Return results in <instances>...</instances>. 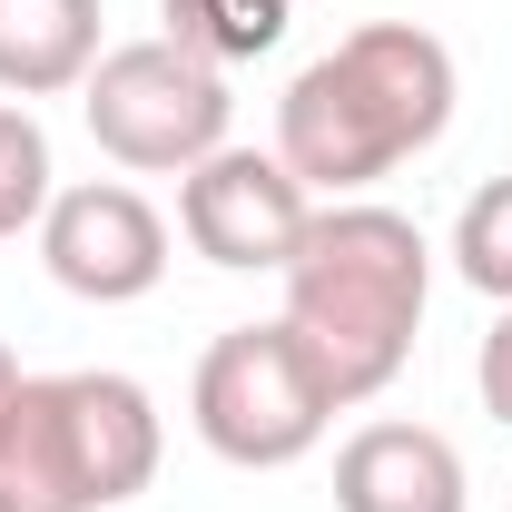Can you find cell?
<instances>
[{"label": "cell", "instance_id": "6da1fadb", "mask_svg": "<svg viewBox=\"0 0 512 512\" xmlns=\"http://www.w3.org/2000/svg\"><path fill=\"white\" fill-rule=\"evenodd\" d=\"M453 128V50L414 20H365L276 99V158L306 197H365Z\"/></svg>", "mask_w": 512, "mask_h": 512}, {"label": "cell", "instance_id": "7a4b0ae2", "mask_svg": "<svg viewBox=\"0 0 512 512\" xmlns=\"http://www.w3.org/2000/svg\"><path fill=\"white\" fill-rule=\"evenodd\" d=\"M276 276H286V325L316 345L335 404H375L424 335V296H434L424 227L375 197H335L306 217V237Z\"/></svg>", "mask_w": 512, "mask_h": 512}, {"label": "cell", "instance_id": "3957f363", "mask_svg": "<svg viewBox=\"0 0 512 512\" xmlns=\"http://www.w3.org/2000/svg\"><path fill=\"white\" fill-rule=\"evenodd\" d=\"M197 434L217 463L237 473H276V463H306L335 424V384H325L316 345L296 325H227L207 355H197V394H188Z\"/></svg>", "mask_w": 512, "mask_h": 512}, {"label": "cell", "instance_id": "277c9868", "mask_svg": "<svg viewBox=\"0 0 512 512\" xmlns=\"http://www.w3.org/2000/svg\"><path fill=\"white\" fill-rule=\"evenodd\" d=\"M79 119L89 138L138 168V178H188L197 158L227 148V69L178 50V40H128V50H99V69L79 79Z\"/></svg>", "mask_w": 512, "mask_h": 512}, {"label": "cell", "instance_id": "5b68a950", "mask_svg": "<svg viewBox=\"0 0 512 512\" xmlns=\"http://www.w3.org/2000/svg\"><path fill=\"white\" fill-rule=\"evenodd\" d=\"M306 217H316V197H306V178L276 148H237L227 138L217 158H197L188 178H178V237L207 266H227V276L286 266L296 237H306Z\"/></svg>", "mask_w": 512, "mask_h": 512}, {"label": "cell", "instance_id": "8992f818", "mask_svg": "<svg viewBox=\"0 0 512 512\" xmlns=\"http://www.w3.org/2000/svg\"><path fill=\"white\" fill-rule=\"evenodd\" d=\"M40 266L60 276L79 306H138L168 276V217L128 178H79L40 217Z\"/></svg>", "mask_w": 512, "mask_h": 512}, {"label": "cell", "instance_id": "52a82bcc", "mask_svg": "<svg viewBox=\"0 0 512 512\" xmlns=\"http://www.w3.org/2000/svg\"><path fill=\"white\" fill-rule=\"evenodd\" d=\"M60 404H69V444H79V483H89V503H99V512H109V503H138V493L158 483V453H168V424H158L148 384L89 365V375H60Z\"/></svg>", "mask_w": 512, "mask_h": 512}, {"label": "cell", "instance_id": "ba28073f", "mask_svg": "<svg viewBox=\"0 0 512 512\" xmlns=\"http://www.w3.org/2000/svg\"><path fill=\"white\" fill-rule=\"evenodd\" d=\"M463 453L434 424H365L335 453V512H463Z\"/></svg>", "mask_w": 512, "mask_h": 512}, {"label": "cell", "instance_id": "9c48e42d", "mask_svg": "<svg viewBox=\"0 0 512 512\" xmlns=\"http://www.w3.org/2000/svg\"><path fill=\"white\" fill-rule=\"evenodd\" d=\"M0 503L10 512H99L89 483H79L60 375H20V394H10V424H0Z\"/></svg>", "mask_w": 512, "mask_h": 512}, {"label": "cell", "instance_id": "30bf717a", "mask_svg": "<svg viewBox=\"0 0 512 512\" xmlns=\"http://www.w3.org/2000/svg\"><path fill=\"white\" fill-rule=\"evenodd\" d=\"M99 69V0H0V99H60Z\"/></svg>", "mask_w": 512, "mask_h": 512}, {"label": "cell", "instance_id": "8fae6325", "mask_svg": "<svg viewBox=\"0 0 512 512\" xmlns=\"http://www.w3.org/2000/svg\"><path fill=\"white\" fill-rule=\"evenodd\" d=\"M158 10H168V40L217 60V69L266 60L286 40V20H296V0H158Z\"/></svg>", "mask_w": 512, "mask_h": 512}, {"label": "cell", "instance_id": "7c38bea8", "mask_svg": "<svg viewBox=\"0 0 512 512\" xmlns=\"http://www.w3.org/2000/svg\"><path fill=\"white\" fill-rule=\"evenodd\" d=\"M50 128L30 119V99H0V237L50 217Z\"/></svg>", "mask_w": 512, "mask_h": 512}, {"label": "cell", "instance_id": "4fadbf2b", "mask_svg": "<svg viewBox=\"0 0 512 512\" xmlns=\"http://www.w3.org/2000/svg\"><path fill=\"white\" fill-rule=\"evenodd\" d=\"M453 266H463V286H483L493 306H512V178L463 197V217H453Z\"/></svg>", "mask_w": 512, "mask_h": 512}, {"label": "cell", "instance_id": "5bb4252c", "mask_svg": "<svg viewBox=\"0 0 512 512\" xmlns=\"http://www.w3.org/2000/svg\"><path fill=\"white\" fill-rule=\"evenodd\" d=\"M473 384H483V414H493V424H512V306L493 316V335H483V365H473Z\"/></svg>", "mask_w": 512, "mask_h": 512}, {"label": "cell", "instance_id": "9a60e30c", "mask_svg": "<svg viewBox=\"0 0 512 512\" xmlns=\"http://www.w3.org/2000/svg\"><path fill=\"white\" fill-rule=\"evenodd\" d=\"M10 394H20V365H10V345H0V424H10Z\"/></svg>", "mask_w": 512, "mask_h": 512}, {"label": "cell", "instance_id": "2e32d148", "mask_svg": "<svg viewBox=\"0 0 512 512\" xmlns=\"http://www.w3.org/2000/svg\"><path fill=\"white\" fill-rule=\"evenodd\" d=\"M0 512H10V503H0Z\"/></svg>", "mask_w": 512, "mask_h": 512}]
</instances>
